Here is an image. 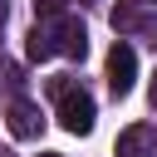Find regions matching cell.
<instances>
[{
  "label": "cell",
  "mask_w": 157,
  "mask_h": 157,
  "mask_svg": "<svg viewBox=\"0 0 157 157\" xmlns=\"http://www.w3.org/2000/svg\"><path fill=\"white\" fill-rule=\"evenodd\" d=\"M132 78H137V54H132V44H113V49H108V88L123 98V93L132 88Z\"/></svg>",
  "instance_id": "7a4b0ae2"
},
{
  "label": "cell",
  "mask_w": 157,
  "mask_h": 157,
  "mask_svg": "<svg viewBox=\"0 0 157 157\" xmlns=\"http://www.w3.org/2000/svg\"><path fill=\"white\" fill-rule=\"evenodd\" d=\"M0 157H15V152H10V147H0Z\"/></svg>",
  "instance_id": "30bf717a"
},
{
  "label": "cell",
  "mask_w": 157,
  "mask_h": 157,
  "mask_svg": "<svg viewBox=\"0 0 157 157\" xmlns=\"http://www.w3.org/2000/svg\"><path fill=\"white\" fill-rule=\"evenodd\" d=\"M59 49H64L69 59H83V54H88V29H83L78 20H59Z\"/></svg>",
  "instance_id": "277c9868"
},
{
  "label": "cell",
  "mask_w": 157,
  "mask_h": 157,
  "mask_svg": "<svg viewBox=\"0 0 157 157\" xmlns=\"http://www.w3.org/2000/svg\"><path fill=\"white\" fill-rule=\"evenodd\" d=\"M0 29H5V5H0Z\"/></svg>",
  "instance_id": "8fae6325"
},
{
  "label": "cell",
  "mask_w": 157,
  "mask_h": 157,
  "mask_svg": "<svg viewBox=\"0 0 157 157\" xmlns=\"http://www.w3.org/2000/svg\"><path fill=\"white\" fill-rule=\"evenodd\" d=\"M0 5H5V0H0Z\"/></svg>",
  "instance_id": "4fadbf2b"
},
{
  "label": "cell",
  "mask_w": 157,
  "mask_h": 157,
  "mask_svg": "<svg viewBox=\"0 0 157 157\" xmlns=\"http://www.w3.org/2000/svg\"><path fill=\"white\" fill-rule=\"evenodd\" d=\"M59 123H64V132H93V98L83 93V88H64L59 93Z\"/></svg>",
  "instance_id": "6da1fadb"
},
{
  "label": "cell",
  "mask_w": 157,
  "mask_h": 157,
  "mask_svg": "<svg viewBox=\"0 0 157 157\" xmlns=\"http://www.w3.org/2000/svg\"><path fill=\"white\" fill-rule=\"evenodd\" d=\"M54 49H59V39H54V29H49V25H34V29H29V44H25V54H29L34 64H39V59H49Z\"/></svg>",
  "instance_id": "8992f818"
},
{
  "label": "cell",
  "mask_w": 157,
  "mask_h": 157,
  "mask_svg": "<svg viewBox=\"0 0 157 157\" xmlns=\"http://www.w3.org/2000/svg\"><path fill=\"white\" fill-rule=\"evenodd\" d=\"M147 5H152V0H147Z\"/></svg>",
  "instance_id": "5bb4252c"
},
{
  "label": "cell",
  "mask_w": 157,
  "mask_h": 157,
  "mask_svg": "<svg viewBox=\"0 0 157 157\" xmlns=\"http://www.w3.org/2000/svg\"><path fill=\"white\" fill-rule=\"evenodd\" d=\"M152 103H157V78H152Z\"/></svg>",
  "instance_id": "9c48e42d"
},
{
  "label": "cell",
  "mask_w": 157,
  "mask_h": 157,
  "mask_svg": "<svg viewBox=\"0 0 157 157\" xmlns=\"http://www.w3.org/2000/svg\"><path fill=\"white\" fill-rule=\"evenodd\" d=\"M147 147H152V128H147V123H132V128L118 137V157H142Z\"/></svg>",
  "instance_id": "5b68a950"
},
{
  "label": "cell",
  "mask_w": 157,
  "mask_h": 157,
  "mask_svg": "<svg viewBox=\"0 0 157 157\" xmlns=\"http://www.w3.org/2000/svg\"><path fill=\"white\" fill-rule=\"evenodd\" d=\"M59 10H64V0H34V15H44V20H59Z\"/></svg>",
  "instance_id": "52a82bcc"
},
{
  "label": "cell",
  "mask_w": 157,
  "mask_h": 157,
  "mask_svg": "<svg viewBox=\"0 0 157 157\" xmlns=\"http://www.w3.org/2000/svg\"><path fill=\"white\" fill-rule=\"evenodd\" d=\"M5 123H10V132H15L20 142H29V137H39V128H44V118H39V108H34V103H25V98H15V103H10V113H5Z\"/></svg>",
  "instance_id": "3957f363"
},
{
  "label": "cell",
  "mask_w": 157,
  "mask_h": 157,
  "mask_svg": "<svg viewBox=\"0 0 157 157\" xmlns=\"http://www.w3.org/2000/svg\"><path fill=\"white\" fill-rule=\"evenodd\" d=\"M39 157H64V152H39Z\"/></svg>",
  "instance_id": "7c38bea8"
},
{
  "label": "cell",
  "mask_w": 157,
  "mask_h": 157,
  "mask_svg": "<svg viewBox=\"0 0 157 157\" xmlns=\"http://www.w3.org/2000/svg\"><path fill=\"white\" fill-rule=\"evenodd\" d=\"M0 83L15 88V83H20V69H15V64H0Z\"/></svg>",
  "instance_id": "ba28073f"
}]
</instances>
